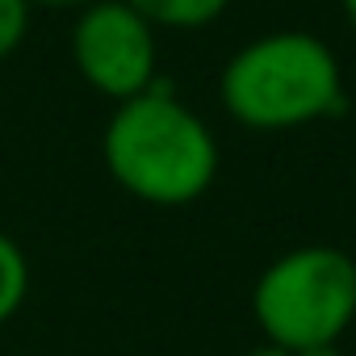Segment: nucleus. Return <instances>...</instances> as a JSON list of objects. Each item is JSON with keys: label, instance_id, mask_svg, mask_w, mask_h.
<instances>
[{"label": "nucleus", "instance_id": "4", "mask_svg": "<svg viewBox=\"0 0 356 356\" xmlns=\"http://www.w3.org/2000/svg\"><path fill=\"white\" fill-rule=\"evenodd\" d=\"M72 63L84 84L113 105L159 84L155 26L138 17L126 0H92L72 26Z\"/></svg>", "mask_w": 356, "mask_h": 356}, {"label": "nucleus", "instance_id": "10", "mask_svg": "<svg viewBox=\"0 0 356 356\" xmlns=\"http://www.w3.org/2000/svg\"><path fill=\"white\" fill-rule=\"evenodd\" d=\"M243 356H293V352H285V348H277V343H260V348H252V352H243Z\"/></svg>", "mask_w": 356, "mask_h": 356}, {"label": "nucleus", "instance_id": "3", "mask_svg": "<svg viewBox=\"0 0 356 356\" xmlns=\"http://www.w3.org/2000/svg\"><path fill=\"white\" fill-rule=\"evenodd\" d=\"M252 314L264 331V343L285 352L339 343L356 318V260L327 243L277 256L256 277Z\"/></svg>", "mask_w": 356, "mask_h": 356}, {"label": "nucleus", "instance_id": "7", "mask_svg": "<svg viewBox=\"0 0 356 356\" xmlns=\"http://www.w3.org/2000/svg\"><path fill=\"white\" fill-rule=\"evenodd\" d=\"M30 13H34L30 0H0V63L13 59L17 47L26 42V34H30Z\"/></svg>", "mask_w": 356, "mask_h": 356}, {"label": "nucleus", "instance_id": "5", "mask_svg": "<svg viewBox=\"0 0 356 356\" xmlns=\"http://www.w3.org/2000/svg\"><path fill=\"white\" fill-rule=\"evenodd\" d=\"M126 5L155 30H202L227 13L231 0H126Z\"/></svg>", "mask_w": 356, "mask_h": 356}, {"label": "nucleus", "instance_id": "6", "mask_svg": "<svg viewBox=\"0 0 356 356\" xmlns=\"http://www.w3.org/2000/svg\"><path fill=\"white\" fill-rule=\"evenodd\" d=\"M30 293V260L13 235L0 231V327H5Z\"/></svg>", "mask_w": 356, "mask_h": 356}, {"label": "nucleus", "instance_id": "8", "mask_svg": "<svg viewBox=\"0 0 356 356\" xmlns=\"http://www.w3.org/2000/svg\"><path fill=\"white\" fill-rule=\"evenodd\" d=\"M34 9H84V5H92V0H30Z\"/></svg>", "mask_w": 356, "mask_h": 356}, {"label": "nucleus", "instance_id": "11", "mask_svg": "<svg viewBox=\"0 0 356 356\" xmlns=\"http://www.w3.org/2000/svg\"><path fill=\"white\" fill-rule=\"evenodd\" d=\"M343 17H348V26H352V34H356V0H343Z\"/></svg>", "mask_w": 356, "mask_h": 356}, {"label": "nucleus", "instance_id": "2", "mask_svg": "<svg viewBox=\"0 0 356 356\" xmlns=\"http://www.w3.org/2000/svg\"><path fill=\"white\" fill-rule=\"evenodd\" d=\"M222 109L260 134L298 130L343 109L335 51L306 30H273L243 42L218 76Z\"/></svg>", "mask_w": 356, "mask_h": 356}, {"label": "nucleus", "instance_id": "1", "mask_svg": "<svg viewBox=\"0 0 356 356\" xmlns=\"http://www.w3.org/2000/svg\"><path fill=\"white\" fill-rule=\"evenodd\" d=\"M109 176L147 206H189L218 176L210 126L163 84L113 105L101 138Z\"/></svg>", "mask_w": 356, "mask_h": 356}, {"label": "nucleus", "instance_id": "9", "mask_svg": "<svg viewBox=\"0 0 356 356\" xmlns=\"http://www.w3.org/2000/svg\"><path fill=\"white\" fill-rule=\"evenodd\" d=\"M293 356H339V343H314V348H302Z\"/></svg>", "mask_w": 356, "mask_h": 356}]
</instances>
